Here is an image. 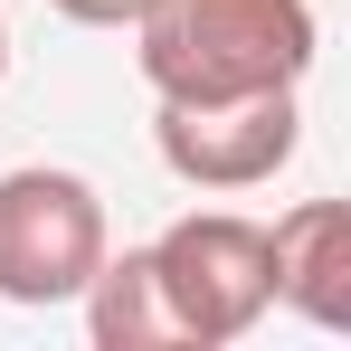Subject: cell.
<instances>
[{"label": "cell", "instance_id": "obj_1", "mask_svg": "<svg viewBox=\"0 0 351 351\" xmlns=\"http://www.w3.org/2000/svg\"><path fill=\"white\" fill-rule=\"evenodd\" d=\"M323 58L313 0H152L133 19V66L162 105H228L304 86Z\"/></svg>", "mask_w": 351, "mask_h": 351}, {"label": "cell", "instance_id": "obj_2", "mask_svg": "<svg viewBox=\"0 0 351 351\" xmlns=\"http://www.w3.org/2000/svg\"><path fill=\"white\" fill-rule=\"evenodd\" d=\"M152 276L180 323V351H228L276 313V266H266V219L237 209H190L152 237Z\"/></svg>", "mask_w": 351, "mask_h": 351}, {"label": "cell", "instance_id": "obj_3", "mask_svg": "<svg viewBox=\"0 0 351 351\" xmlns=\"http://www.w3.org/2000/svg\"><path fill=\"white\" fill-rule=\"evenodd\" d=\"M105 199L86 171H48V162H19L0 171V304H76L86 276L105 266Z\"/></svg>", "mask_w": 351, "mask_h": 351}, {"label": "cell", "instance_id": "obj_4", "mask_svg": "<svg viewBox=\"0 0 351 351\" xmlns=\"http://www.w3.org/2000/svg\"><path fill=\"white\" fill-rule=\"evenodd\" d=\"M152 143H162L171 180H190V190H256V180H276L294 162L304 105H294V86L228 95V105H162L152 114Z\"/></svg>", "mask_w": 351, "mask_h": 351}, {"label": "cell", "instance_id": "obj_5", "mask_svg": "<svg viewBox=\"0 0 351 351\" xmlns=\"http://www.w3.org/2000/svg\"><path fill=\"white\" fill-rule=\"evenodd\" d=\"M266 266H276L285 313H304L313 332H351V209L342 199H294L266 228Z\"/></svg>", "mask_w": 351, "mask_h": 351}, {"label": "cell", "instance_id": "obj_6", "mask_svg": "<svg viewBox=\"0 0 351 351\" xmlns=\"http://www.w3.org/2000/svg\"><path fill=\"white\" fill-rule=\"evenodd\" d=\"M86 332L95 351H180V323L171 304H162V276H152V247H105V266L86 276Z\"/></svg>", "mask_w": 351, "mask_h": 351}, {"label": "cell", "instance_id": "obj_7", "mask_svg": "<svg viewBox=\"0 0 351 351\" xmlns=\"http://www.w3.org/2000/svg\"><path fill=\"white\" fill-rule=\"evenodd\" d=\"M48 10H58V19H76V29H133L152 0H48Z\"/></svg>", "mask_w": 351, "mask_h": 351}, {"label": "cell", "instance_id": "obj_8", "mask_svg": "<svg viewBox=\"0 0 351 351\" xmlns=\"http://www.w3.org/2000/svg\"><path fill=\"white\" fill-rule=\"evenodd\" d=\"M0 76H10V19H0Z\"/></svg>", "mask_w": 351, "mask_h": 351}]
</instances>
